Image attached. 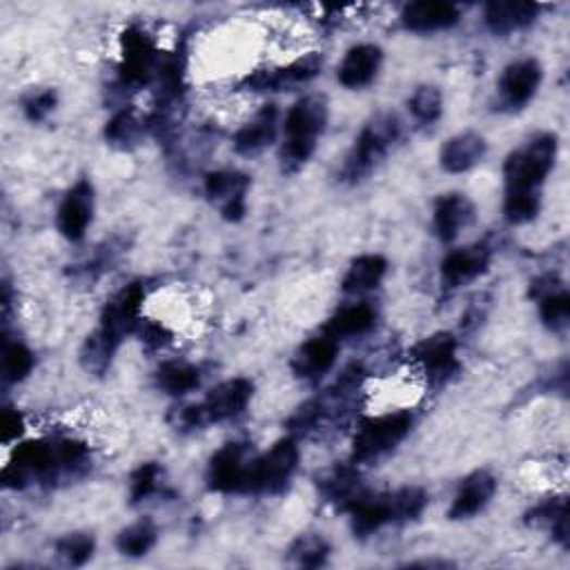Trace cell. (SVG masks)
<instances>
[{"mask_svg": "<svg viewBox=\"0 0 570 570\" xmlns=\"http://www.w3.org/2000/svg\"><path fill=\"white\" fill-rule=\"evenodd\" d=\"M348 510L352 515V531L359 537H368V535L376 533L382 526L391 524V521H395L391 495H368V493H361L348 506Z\"/></svg>", "mask_w": 570, "mask_h": 570, "instance_id": "44dd1931", "label": "cell"}, {"mask_svg": "<svg viewBox=\"0 0 570 570\" xmlns=\"http://www.w3.org/2000/svg\"><path fill=\"white\" fill-rule=\"evenodd\" d=\"M250 178L241 172L221 170L212 172L206 178V195L210 201L221 206L225 221H241L246 214V193Z\"/></svg>", "mask_w": 570, "mask_h": 570, "instance_id": "9c48e42d", "label": "cell"}, {"mask_svg": "<svg viewBox=\"0 0 570 570\" xmlns=\"http://www.w3.org/2000/svg\"><path fill=\"white\" fill-rule=\"evenodd\" d=\"M504 214L515 225L533 221L540 214L537 193H506Z\"/></svg>", "mask_w": 570, "mask_h": 570, "instance_id": "8d00e7d4", "label": "cell"}, {"mask_svg": "<svg viewBox=\"0 0 570 570\" xmlns=\"http://www.w3.org/2000/svg\"><path fill=\"white\" fill-rule=\"evenodd\" d=\"M34 355L23 344H8L3 350V376L8 384H18L32 372Z\"/></svg>", "mask_w": 570, "mask_h": 570, "instance_id": "74e56055", "label": "cell"}, {"mask_svg": "<svg viewBox=\"0 0 570 570\" xmlns=\"http://www.w3.org/2000/svg\"><path fill=\"white\" fill-rule=\"evenodd\" d=\"M540 83H542V67L535 59L517 61L508 65L501 74L499 80L501 101L512 110L524 108L535 97Z\"/></svg>", "mask_w": 570, "mask_h": 570, "instance_id": "4fadbf2b", "label": "cell"}, {"mask_svg": "<svg viewBox=\"0 0 570 570\" xmlns=\"http://www.w3.org/2000/svg\"><path fill=\"white\" fill-rule=\"evenodd\" d=\"M529 521L535 526H548L553 537L568 546V512H566V499H550L540 504L531 515Z\"/></svg>", "mask_w": 570, "mask_h": 570, "instance_id": "4dcf8cb0", "label": "cell"}, {"mask_svg": "<svg viewBox=\"0 0 570 570\" xmlns=\"http://www.w3.org/2000/svg\"><path fill=\"white\" fill-rule=\"evenodd\" d=\"M252 391H255L252 382L244 376H236V379H230V382L219 384L214 391L208 393L203 404H199L206 423L225 421V419L241 414L252 399Z\"/></svg>", "mask_w": 570, "mask_h": 570, "instance_id": "8fae6325", "label": "cell"}, {"mask_svg": "<svg viewBox=\"0 0 570 570\" xmlns=\"http://www.w3.org/2000/svg\"><path fill=\"white\" fill-rule=\"evenodd\" d=\"M278 132V110L265 106L250 123H246L234 136V150L244 157H255L272 146Z\"/></svg>", "mask_w": 570, "mask_h": 570, "instance_id": "d6986e66", "label": "cell"}, {"mask_svg": "<svg viewBox=\"0 0 570 570\" xmlns=\"http://www.w3.org/2000/svg\"><path fill=\"white\" fill-rule=\"evenodd\" d=\"M299 466V448L293 439L276 442L265 455L252 459L244 493H281Z\"/></svg>", "mask_w": 570, "mask_h": 570, "instance_id": "277c9868", "label": "cell"}, {"mask_svg": "<svg viewBox=\"0 0 570 570\" xmlns=\"http://www.w3.org/2000/svg\"><path fill=\"white\" fill-rule=\"evenodd\" d=\"M91 214H94V187L89 181L83 178L70 189L59 208V216H57L59 232L70 241H80L91 223Z\"/></svg>", "mask_w": 570, "mask_h": 570, "instance_id": "30bf717a", "label": "cell"}, {"mask_svg": "<svg viewBox=\"0 0 570 570\" xmlns=\"http://www.w3.org/2000/svg\"><path fill=\"white\" fill-rule=\"evenodd\" d=\"M386 270H388V261L379 255H363L355 259L344 276V293L361 295L374 290L386 276Z\"/></svg>", "mask_w": 570, "mask_h": 570, "instance_id": "484cf974", "label": "cell"}, {"mask_svg": "<svg viewBox=\"0 0 570 570\" xmlns=\"http://www.w3.org/2000/svg\"><path fill=\"white\" fill-rule=\"evenodd\" d=\"M65 470L59 457V446L45 442H27L14 450L12 461L3 470V484L8 488H25L29 482H50Z\"/></svg>", "mask_w": 570, "mask_h": 570, "instance_id": "5b68a950", "label": "cell"}, {"mask_svg": "<svg viewBox=\"0 0 570 570\" xmlns=\"http://www.w3.org/2000/svg\"><path fill=\"white\" fill-rule=\"evenodd\" d=\"M140 134H142V123L134 110L119 112L106 127V138L110 140V146L123 150L136 146Z\"/></svg>", "mask_w": 570, "mask_h": 570, "instance_id": "d6a6232c", "label": "cell"}, {"mask_svg": "<svg viewBox=\"0 0 570 570\" xmlns=\"http://www.w3.org/2000/svg\"><path fill=\"white\" fill-rule=\"evenodd\" d=\"M497 491V482L491 472L480 470V472H472L470 478L463 480L461 488L457 491L450 512V519H470L478 512H482L491 499L495 497Z\"/></svg>", "mask_w": 570, "mask_h": 570, "instance_id": "e0dca14e", "label": "cell"}, {"mask_svg": "<svg viewBox=\"0 0 570 570\" xmlns=\"http://www.w3.org/2000/svg\"><path fill=\"white\" fill-rule=\"evenodd\" d=\"M337 355H339L337 339H332L327 335L314 337L297 350V355L293 359V370H295L297 376L317 379V376L325 374L332 365H335Z\"/></svg>", "mask_w": 570, "mask_h": 570, "instance_id": "603a6c76", "label": "cell"}, {"mask_svg": "<svg viewBox=\"0 0 570 570\" xmlns=\"http://www.w3.org/2000/svg\"><path fill=\"white\" fill-rule=\"evenodd\" d=\"M323 67V59L319 54H308L288 67L272 70V72H257L246 78V85L255 91H281L290 89L301 83L312 80Z\"/></svg>", "mask_w": 570, "mask_h": 570, "instance_id": "5bb4252c", "label": "cell"}, {"mask_svg": "<svg viewBox=\"0 0 570 570\" xmlns=\"http://www.w3.org/2000/svg\"><path fill=\"white\" fill-rule=\"evenodd\" d=\"M163 335H165V330L161 325H150L146 330V342L152 346H163L165 344V339H161Z\"/></svg>", "mask_w": 570, "mask_h": 570, "instance_id": "7bdbcfd3", "label": "cell"}, {"mask_svg": "<svg viewBox=\"0 0 570 570\" xmlns=\"http://www.w3.org/2000/svg\"><path fill=\"white\" fill-rule=\"evenodd\" d=\"M327 123V101L321 94H310L285 116V142L281 148L283 172H297L314 154L317 138Z\"/></svg>", "mask_w": 570, "mask_h": 570, "instance_id": "6da1fadb", "label": "cell"}, {"mask_svg": "<svg viewBox=\"0 0 570 570\" xmlns=\"http://www.w3.org/2000/svg\"><path fill=\"white\" fill-rule=\"evenodd\" d=\"M553 278H546L548 285L537 283L535 285V295L540 299V314L542 321L550 327V330H563L568 325L570 319V297L563 288H555L550 285Z\"/></svg>", "mask_w": 570, "mask_h": 570, "instance_id": "83f0119b", "label": "cell"}, {"mask_svg": "<svg viewBox=\"0 0 570 570\" xmlns=\"http://www.w3.org/2000/svg\"><path fill=\"white\" fill-rule=\"evenodd\" d=\"M142 299H146V288H142L140 283H129L127 288H123L106 306L99 330H103L112 342H116L121 346V342L138 325Z\"/></svg>", "mask_w": 570, "mask_h": 570, "instance_id": "ba28073f", "label": "cell"}, {"mask_svg": "<svg viewBox=\"0 0 570 570\" xmlns=\"http://www.w3.org/2000/svg\"><path fill=\"white\" fill-rule=\"evenodd\" d=\"M401 21L410 32H439L459 21V10L453 3H439V0H417V3L406 5Z\"/></svg>", "mask_w": 570, "mask_h": 570, "instance_id": "ffe728a7", "label": "cell"}, {"mask_svg": "<svg viewBox=\"0 0 570 570\" xmlns=\"http://www.w3.org/2000/svg\"><path fill=\"white\" fill-rule=\"evenodd\" d=\"M442 91L433 85L419 87L410 99V112L419 123L431 125L442 116Z\"/></svg>", "mask_w": 570, "mask_h": 570, "instance_id": "e575fe53", "label": "cell"}, {"mask_svg": "<svg viewBox=\"0 0 570 570\" xmlns=\"http://www.w3.org/2000/svg\"><path fill=\"white\" fill-rule=\"evenodd\" d=\"M412 357L425 370L428 376L444 382L446 376H450L457 370V342L453 339V335L439 332V335H433L417 344Z\"/></svg>", "mask_w": 570, "mask_h": 570, "instance_id": "9a60e30c", "label": "cell"}, {"mask_svg": "<svg viewBox=\"0 0 570 570\" xmlns=\"http://www.w3.org/2000/svg\"><path fill=\"white\" fill-rule=\"evenodd\" d=\"M319 486L330 501L344 504L346 508L363 493V491H359L357 474L350 468H332V470L323 472Z\"/></svg>", "mask_w": 570, "mask_h": 570, "instance_id": "f546056e", "label": "cell"}, {"mask_svg": "<svg viewBox=\"0 0 570 570\" xmlns=\"http://www.w3.org/2000/svg\"><path fill=\"white\" fill-rule=\"evenodd\" d=\"M412 417L408 412H395V414H382L365 419L352 442V457L357 461H370L386 455L397 444L406 439L410 433Z\"/></svg>", "mask_w": 570, "mask_h": 570, "instance_id": "8992f818", "label": "cell"}, {"mask_svg": "<svg viewBox=\"0 0 570 570\" xmlns=\"http://www.w3.org/2000/svg\"><path fill=\"white\" fill-rule=\"evenodd\" d=\"M157 544V529L152 521H136V524L121 531L116 546L127 557L148 555Z\"/></svg>", "mask_w": 570, "mask_h": 570, "instance_id": "1f68e13d", "label": "cell"}, {"mask_svg": "<svg viewBox=\"0 0 570 570\" xmlns=\"http://www.w3.org/2000/svg\"><path fill=\"white\" fill-rule=\"evenodd\" d=\"M330 546L321 535H301L290 546V559L301 568H319L327 561Z\"/></svg>", "mask_w": 570, "mask_h": 570, "instance_id": "836d02e7", "label": "cell"}, {"mask_svg": "<svg viewBox=\"0 0 570 570\" xmlns=\"http://www.w3.org/2000/svg\"><path fill=\"white\" fill-rule=\"evenodd\" d=\"M486 138L478 132H461L444 142L439 152L442 168L453 174H461L472 170L486 157Z\"/></svg>", "mask_w": 570, "mask_h": 570, "instance_id": "ac0fdd59", "label": "cell"}, {"mask_svg": "<svg viewBox=\"0 0 570 570\" xmlns=\"http://www.w3.org/2000/svg\"><path fill=\"white\" fill-rule=\"evenodd\" d=\"M157 382L159 386L168 393V395H185L189 391L199 388L201 384V374L195 365L189 363H183V361H170V363H163L157 372Z\"/></svg>", "mask_w": 570, "mask_h": 570, "instance_id": "f1b7e54d", "label": "cell"}, {"mask_svg": "<svg viewBox=\"0 0 570 570\" xmlns=\"http://www.w3.org/2000/svg\"><path fill=\"white\" fill-rule=\"evenodd\" d=\"M384 54L376 45H357L346 54L339 67V83L348 89L365 87L374 80L379 67H382Z\"/></svg>", "mask_w": 570, "mask_h": 570, "instance_id": "7402d4cb", "label": "cell"}, {"mask_svg": "<svg viewBox=\"0 0 570 570\" xmlns=\"http://www.w3.org/2000/svg\"><path fill=\"white\" fill-rule=\"evenodd\" d=\"M374 310L365 303H357V306H348L344 310H339L335 317H332L325 327H323V335L332 337V339H344V337H357L368 332L374 325Z\"/></svg>", "mask_w": 570, "mask_h": 570, "instance_id": "4316f807", "label": "cell"}, {"mask_svg": "<svg viewBox=\"0 0 570 570\" xmlns=\"http://www.w3.org/2000/svg\"><path fill=\"white\" fill-rule=\"evenodd\" d=\"M557 159V138L553 134L535 136L524 150H517L504 165L506 193H537Z\"/></svg>", "mask_w": 570, "mask_h": 570, "instance_id": "7a4b0ae2", "label": "cell"}, {"mask_svg": "<svg viewBox=\"0 0 570 570\" xmlns=\"http://www.w3.org/2000/svg\"><path fill=\"white\" fill-rule=\"evenodd\" d=\"M474 219V208L463 195H444L435 206V230L442 241H455Z\"/></svg>", "mask_w": 570, "mask_h": 570, "instance_id": "d4e9b609", "label": "cell"}, {"mask_svg": "<svg viewBox=\"0 0 570 570\" xmlns=\"http://www.w3.org/2000/svg\"><path fill=\"white\" fill-rule=\"evenodd\" d=\"M540 5L529 0H495L486 8V25L495 34H510L529 27L537 18Z\"/></svg>", "mask_w": 570, "mask_h": 570, "instance_id": "cb8c5ba5", "label": "cell"}, {"mask_svg": "<svg viewBox=\"0 0 570 570\" xmlns=\"http://www.w3.org/2000/svg\"><path fill=\"white\" fill-rule=\"evenodd\" d=\"M159 480H161V468L157 463H142L129 480L132 501L150 497L159 488Z\"/></svg>", "mask_w": 570, "mask_h": 570, "instance_id": "ab89813d", "label": "cell"}, {"mask_svg": "<svg viewBox=\"0 0 570 570\" xmlns=\"http://www.w3.org/2000/svg\"><path fill=\"white\" fill-rule=\"evenodd\" d=\"M246 472V446L227 444L210 461L208 486L216 493H244Z\"/></svg>", "mask_w": 570, "mask_h": 570, "instance_id": "7c38bea8", "label": "cell"}, {"mask_svg": "<svg viewBox=\"0 0 570 570\" xmlns=\"http://www.w3.org/2000/svg\"><path fill=\"white\" fill-rule=\"evenodd\" d=\"M57 91L54 89H40V91H34L29 94V97L23 101V110H25V116L32 121V123H40L45 121L47 116H50L54 110H57Z\"/></svg>", "mask_w": 570, "mask_h": 570, "instance_id": "60d3db41", "label": "cell"}, {"mask_svg": "<svg viewBox=\"0 0 570 570\" xmlns=\"http://www.w3.org/2000/svg\"><path fill=\"white\" fill-rule=\"evenodd\" d=\"M157 72H159V63H157V50L152 38L138 27H129L123 34L121 80L136 87L148 85Z\"/></svg>", "mask_w": 570, "mask_h": 570, "instance_id": "52a82bcc", "label": "cell"}, {"mask_svg": "<svg viewBox=\"0 0 570 570\" xmlns=\"http://www.w3.org/2000/svg\"><path fill=\"white\" fill-rule=\"evenodd\" d=\"M391 504L395 521L417 519L428 504V495L421 488H401L391 495Z\"/></svg>", "mask_w": 570, "mask_h": 570, "instance_id": "f35d334b", "label": "cell"}, {"mask_svg": "<svg viewBox=\"0 0 570 570\" xmlns=\"http://www.w3.org/2000/svg\"><path fill=\"white\" fill-rule=\"evenodd\" d=\"M57 555L67 566H83L94 555V537L87 533H70L57 542Z\"/></svg>", "mask_w": 570, "mask_h": 570, "instance_id": "d590c367", "label": "cell"}, {"mask_svg": "<svg viewBox=\"0 0 570 570\" xmlns=\"http://www.w3.org/2000/svg\"><path fill=\"white\" fill-rule=\"evenodd\" d=\"M401 132L399 119L395 114H379L374 116L355 140V148L344 165V176L348 181H359L365 176L379 161H382L393 142H397Z\"/></svg>", "mask_w": 570, "mask_h": 570, "instance_id": "3957f363", "label": "cell"}, {"mask_svg": "<svg viewBox=\"0 0 570 570\" xmlns=\"http://www.w3.org/2000/svg\"><path fill=\"white\" fill-rule=\"evenodd\" d=\"M23 435V417L18 410L5 408L3 414H0V437H3L5 444L18 439Z\"/></svg>", "mask_w": 570, "mask_h": 570, "instance_id": "b9f144b4", "label": "cell"}, {"mask_svg": "<svg viewBox=\"0 0 570 570\" xmlns=\"http://www.w3.org/2000/svg\"><path fill=\"white\" fill-rule=\"evenodd\" d=\"M491 265V252L484 246H468L453 250L442 261V281L446 288H459L482 276Z\"/></svg>", "mask_w": 570, "mask_h": 570, "instance_id": "2e32d148", "label": "cell"}]
</instances>
